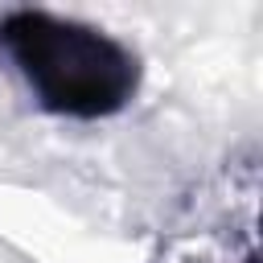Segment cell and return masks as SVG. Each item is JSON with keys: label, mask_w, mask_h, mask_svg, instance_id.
Here are the masks:
<instances>
[{"label": "cell", "mask_w": 263, "mask_h": 263, "mask_svg": "<svg viewBox=\"0 0 263 263\" xmlns=\"http://www.w3.org/2000/svg\"><path fill=\"white\" fill-rule=\"evenodd\" d=\"M0 53L21 74L41 111L62 119H111L132 107L144 82L140 53L99 25L49 8H8Z\"/></svg>", "instance_id": "1"}]
</instances>
